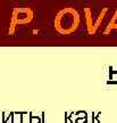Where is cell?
<instances>
[{
	"label": "cell",
	"mask_w": 117,
	"mask_h": 123,
	"mask_svg": "<svg viewBox=\"0 0 117 123\" xmlns=\"http://www.w3.org/2000/svg\"><path fill=\"white\" fill-rule=\"evenodd\" d=\"M29 123H42V121L40 120V116L33 115L32 112H30V119H29Z\"/></svg>",
	"instance_id": "cell-1"
},
{
	"label": "cell",
	"mask_w": 117,
	"mask_h": 123,
	"mask_svg": "<svg viewBox=\"0 0 117 123\" xmlns=\"http://www.w3.org/2000/svg\"><path fill=\"white\" fill-rule=\"evenodd\" d=\"M110 79L117 80V72H110Z\"/></svg>",
	"instance_id": "cell-2"
}]
</instances>
